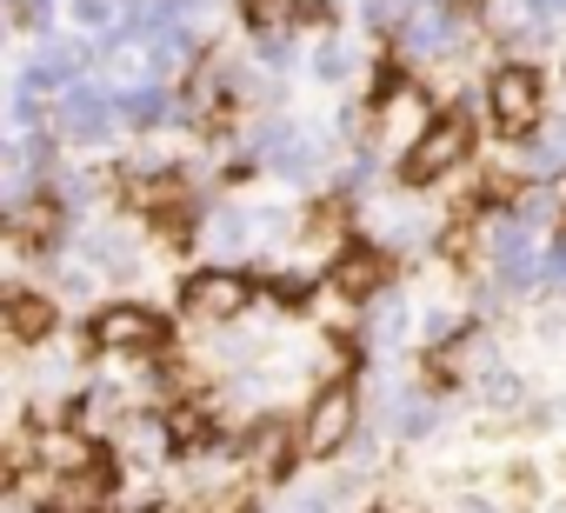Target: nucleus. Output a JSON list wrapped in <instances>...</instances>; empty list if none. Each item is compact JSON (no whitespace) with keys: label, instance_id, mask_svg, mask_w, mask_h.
Segmentation results:
<instances>
[{"label":"nucleus","instance_id":"f257e3e1","mask_svg":"<svg viewBox=\"0 0 566 513\" xmlns=\"http://www.w3.org/2000/svg\"><path fill=\"white\" fill-rule=\"evenodd\" d=\"M480 107H486L493 134L526 140V134L553 114V87H546V74H539L533 61H500V67L486 74V87H480Z\"/></svg>","mask_w":566,"mask_h":513},{"label":"nucleus","instance_id":"f03ea898","mask_svg":"<svg viewBox=\"0 0 566 513\" xmlns=\"http://www.w3.org/2000/svg\"><path fill=\"white\" fill-rule=\"evenodd\" d=\"M260 301V274L233 268V261H207L180 281V314L193 327H240Z\"/></svg>","mask_w":566,"mask_h":513},{"label":"nucleus","instance_id":"7ed1b4c3","mask_svg":"<svg viewBox=\"0 0 566 513\" xmlns=\"http://www.w3.org/2000/svg\"><path fill=\"white\" fill-rule=\"evenodd\" d=\"M81 347L87 354H160L167 347V321L147 301H101L81 321Z\"/></svg>","mask_w":566,"mask_h":513},{"label":"nucleus","instance_id":"20e7f679","mask_svg":"<svg viewBox=\"0 0 566 513\" xmlns=\"http://www.w3.org/2000/svg\"><path fill=\"white\" fill-rule=\"evenodd\" d=\"M354 433H360V380L347 374V380L314 387L307 407H301V447H307V460H334V453H347Z\"/></svg>","mask_w":566,"mask_h":513},{"label":"nucleus","instance_id":"39448f33","mask_svg":"<svg viewBox=\"0 0 566 513\" xmlns=\"http://www.w3.org/2000/svg\"><path fill=\"white\" fill-rule=\"evenodd\" d=\"M473 154H480L473 121H467V114H440V121L427 127V140L400 160V187H440V180L467 174V167H473Z\"/></svg>","mask_w":566,"mask_h":513},{"label":"nucleus","instance_id":"423d86ee","mask_svg":"<svg viewBox=\"0 0 566 513\" xmlns=\"http://www.w3.org/2000/svg\"><path fill=\"white\" fill-rule=\"evenodd\" d=\"M127 127V114H120V87L107 81H81V87H67L61 101H54V134L67 140V147H107L114 134Z\"/></svg>","mask_w":566,"mask_h":513},{"label":"nucleus","instance_id":"0eeeda50","mask_svg":"<svg viewBox=\"0 0 566 513\" xmlns=\"http://www.w3.org/2000/svg\"><path fill=\"white\" fill-rule=\"evenodd\" d=\"M0 327H8V347H48V341L61 334V294H54V287L8 281V301H0Z\"/></svg>","mask_w":566,"mask_h":513},{"label":"nucleus","instance_id":"6e6552de","mask_svg":"<svg viewBox=\"0 0 566 513\" xmlns=\"http://www.w3.org/2000/svg\"><path fill=\"white\" fill-rule=\"evenodd\" d=\"M233 8H240V21H247L253 41H294L301 28L334 21L327 0H233Z\"/></svg>","mask_w":566,"mask_h":513},{"label":"nucleus","instance_id":"1a4fd4ad","mask_svg":"<svg viewBox=\"0 0 566 513\" xmlns=\"http://www.w3.org/2000/svg\"><path fill=\"white\" fill-rule=\"evenodd\" d=\"M120 114H127V134H160V127L187 121V94H180V81H127Z\"/></svg>","mask_w":566,"mask_h":513},{"label":"nucleus","instance_id":"9d476101","mask_svg":"<svg viewBox=\"0 0 566 513\" xmlns=\"http://www.w3.org/2000/svg\"><path fill=\"white\" fill-rule=\"evenodd\" d=\"M407 327H413V307H407V294H400V287H387V294H374V301H367V341H374V354L400 347V341H407Z\"/></svg>","mask_w":566,"mask_h":513},{"label":"nucleus","instance_id":"9b49d317","mask_svg":"<svg viewBox=\"0 0 566 513\" xmlns=\"http://www.w3.org/2000/svg\"><path fill=\"white\" fill-rule=\"evenodd\" d=\"M307 74H314V87H347V81L360 74V54H354V41L327 34V41L307 54Z\"/></svg>","mask_w":566,"mask_h":513},{"label":"nucleus","instance_id":"f8f14e48","mask_svg":"<svg viewBox=\"0 0 566 513\" xmlns=\"http://www.w3.org/2000/svg\"><path fill=\"white\" fill-rule=\"evenodd\" d=\"M120 8H127V0H67V21H74L81 41H101V34L120 28Z\"/></svg>","mask_w":566,"mask_h":513},{"label":"nucleus","instance_id":"ddd939ff","mask_svg":"<svg viewBox=\"0 0 566 513\" xmlns=\"http://www.w3.org/2000/svg\"><path fill=\"white\" fill-rule=\"evenodd\" d=\"M473 394H480V407H493V413H526V407H533L513 367H493V374H486V380H480Z\"/></svg>","mask_w":566,"mask_h":513},{"label":"nucleus","instance_id":"4468645a","mask_svg":"<svg viewBox=\"0 0 566 513\" xmlns=\"http://www.w3.org/2000/svg\"><path fill=\"white\" fill-rule=\"evenodd\" d=\"M253 67L287 74V67H294V41H253Z\"/></svg>","mask_w":566,"mask_h":513},{"label":"nucleus","instance_id":"2eb2a0df","mask_svg":"<svg viewBox=\"0 0 566 513\" xmlns=\"http://www.w3.org/2000/svg\"><path fill=\"white\" fill-rule=\"evenodd\" d=\"M287 513H294V506H287Z\"/></svg>","mask_w":566,"mask_h":513}]
</instances>
